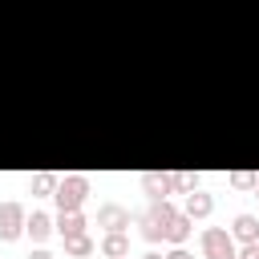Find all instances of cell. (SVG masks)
I'll use <instances>...</instances> for the list:
<instances>
[{
	"mask_svg": "<svg viewBox=\"0 0 259 259\" xmlns=\"http://www.w3.org/2000/svg\"><path fill=\"white\" fill-rule=\"evenodd\" d=\"M174 206L166 202V198H158L146 214H142V235L150 239V243H158V239H166V231H170V223H174Z\"/></svg>",
	"mask_w": 259,
	"mask_h": 259,
	"instance_id": "cell-1",
	"label": "cell"
},
{
	"mask_svg": "<svg viewBox=\"0 0 259 259\" xmlns=\"http://www.w3.org/2000/svg\"><path fill=\"white\" fill-rule=\"evenodd\" d=\"M85 194H89V178H85V174H69V178H61L57 190H53V198H57L61 210H77V206L85 202Z\"/></svg>",
	"mask_w": 259,
	"mask_h": 259,
	"instance_id": "cell-2",
	"label": "cell"
},
{
	"mask_svg": "<svg viewBox=\"0 0 259 259\" xmlns=\"http://www.w3.org/2000/svg\"><path fill=\"white\" fill-rule=\"evenodd\" d=\"M202 259H239L235 235L223 231V227H206L202 231Z\"/></svg>",
	"mask_w": 259,
	"mask_h": 259,
	"instance_id": "cell-3",
	"label": "cell"
},
{
	"mask_svg": "<svg viewBox=\"0 0 259 259\" xmlns=\"http://www.w3.org/2000/svg\"><path fill=\"white\" fill-rule=\"evenodd\" d=\"M24 206L20 202H4L0 206V239H16L20 231H24Z\"/></svg>",
	"mask_w": 259,
	"mask_h": 259,
	"instance_id": "cell-4",
	"label": "cell"
},
{
	"mask_svg": "<svg viewBox=\"0 0 259 259\" xmlns=\"http://www.w3.org/2000/svg\"><path fill=\"white\" fill-rule=\"evenodd\" d=\"M97 227H105V231H125V227H130V210L109 202V206L97 210Z\"/></svg>",
	"mask_w": 259,
	"mask_h": 259,
	"instance_id": "cell-5",
	"label": "cell"
},
{
	"mask_svg": "<svg viewBox=\"0 0 259 259\" xmlns=\"http://www.w3.org/2000/svg\"><path fill=\"white\" fill-rule=\"evenodd\" d=\"M210 206H214V198H210L206 190H190V194H186V214H190V219H206Z\"/></svg>",
	"mask_w": 259,
	"mask_h": 259,
	"instance_id": "cell-6",
	"label": "cell"
},
{
	"mask_svg": "<svg viewBox=\"0 0 259 259\" xmlns=\"http://www.w3.org/2000/svg\"><path fill=\"white\" fill-rule=\"evenodd\" d=\"M142 186H146V194L158 202V198L170 194V174H154V170H150V174H142Z\"/></svg>",
	"mask_w": 259,
	"mask_h": 259,
	"instance_id": "cell-7",
	"label": "cell"
},
{
	"mask_svg": "<svg viewBox=\"0 0 259 259\" xmlns=\"http://www.w3.org/2000/svg\"><path fill=\"white\" fill-rule=\"evenodd\" d=\"M24 231L32 235V243H45V239H49V231H53V219H49V214H40V210H32V214H28V223H24Z\"/></svg>",
	"mask_w": 259,
	"mask_h": 259,
	"instance_id": "cell-8",
	"label": "cell"
},
{
	"mask_svg": "<svg viewBox=\"0 0 259 259\" xmlns=\"http://www.w3.org/2000/svg\"><path fill=\"white\" fill-rule=\"evenodd\" d=\"M231 235L243 239V243H255V239H259V219H255V214H239L235 227H231Z\"/></svg>",
	"mask_w": 259,
	"mask_h": 259,
	"instance_id": "cell-9",
	"label": "cell"
},
{
	"mask_svg": "<svg viewBox=\"0 0 259 259\" xmlns=\"http://www.w3.org/2000/svg\"><path fill=\"white\" fill-rule=\"evenodd\" d=\"M101 251H105L109 259H117V255H130V239H125V231H109V235L101 239Z\"/></svg>",
	"mask_w": 259,
	"mask_h": 259,
	"instance_id": "cell-10",
	"label": "cell"
},
{
	"mask_svg": "<svg viewBox=\"0 0 259 259\" xmlns=\"http://www.w3.org/2000/svg\"><path fill=\"white\" fill-rule=\"evenodd\" d=\"M65 239H73V235H85V219H81V210H61V227H57Z\"/></svg>",
	"mask_w": 259,
	"mask_h": 259,
	"instance_id": "cell-11",
	"label": "cell"
},
{
	"mask_svg": "<svg viewBox=\"0 0 259 259\" xmlns=\"http://www.w3.org/2000/svg\"><path fill=\"white\" fill-rule=\"evenodd\" d=\"M190 223H194V219H190L186 210H182V214H174V223H170V231H166V239H170V243H182V239L190 235Z\"/></svg>",
	"mask_w": 259,
	"mask_h": 259,
	"instance_id": "cell-12",
	"label": "cell"
},
{
	"mask_svg": "<svg viewBox=\"0 0 259 259\" xmlns=\"http://www.w3.org/2000/svg\"><path fill=\"white\" fill-rule=\"evenodd\" d=\"M65 247H69V255L85 259V255L93 251V239H89V235H73V239H65Z\"/></svg>",
	"mask_w": 259,
	"mask_h": 259,
	"instance_id": "cell-13",
	"label": "cell"
},
{
	"mask_svg": "<svg viewBox=\"0 0 259 259\" xmlns=\"http://www.w3.org/2000/svg\"><path fill=\"white\" fill-rule=\"evenodd\" d=\"M194 186H198V174H170V190H186L190 194Z\"/></svg>",
	"mask_w": 259,
	"mask_h": 259,
	"instance_id": "cell-14",
	"label": "cell"
},
{
	"mask_svg": "<svg viewBox=\"0 0 259 259\" xmlns=\"http://www.w3.org/2000/svg\"><path fill=\"white\" fill-rule=\"evenodd\" d=\"M32 190H36V194L57 190V174H36V178H32Z\"/></svg>",
	"mask_w": 259,
	"mask_h": 259,
	"instance_id": "cell-15",
	"label": "cell"
},
{
	"mask_svg": "<svg viewBox=\"0 0 259 259\" xmlns=\"http://www.w3.org/2000/svg\"><path fill=\"white\" fill-rule=\"evenodd\" d=\"M231 182H235V186H243V190H251L259 178H255V174H247V170H239V174H231Z\"/></svg>",
	"mask_w": 259,
	"mask_h": 259,
	"instance_id": "cell-16",
	"label": "cell"
},
{
	"mask_svg": "<svg viewBox=\"0 0 259 259\" xmlns=\"http://www.w3.org/2000/svg\"><path fill=\"white\" fill-rule=\"evenodd\" d=\"M239 259H259V239H255V243H243V251H239Z\"/></svg>",
	"mask_w": 259,
	"mask_h": 259,
	"instance_id": "cell-17",
	"label": "cell"
},
{
	"mask_svg": "<svg viewBox=\"0 0 259 259\" xmlns=\"http://www.w3.org/2000/svg\"><path fill=\"white\" fill-rule=\"evenodd\" d=\"M166 259H194V255H190V251H182V247H174V251H170Z\"/></svg>",
	"mask_w": 259,
	"mask_h": 259,
	"instance_id": "cell-18",
	"label": "cell"
},
{
	"mask_svg": "<svg viewBox=\"0 0 259 259\" xmlns=\"http://www.w3.org/2000/svg\"><path fill=\"white\" fill-rule=\"evenodd\" d=\"M28 259H53V255H49V251H32Z\"/></svg>",
	"mask_w": 259,
	"mask_h": 259,
	"instance_id": "cell-19",
	"label": "cell"
},
{
	"mask_svg": "<svg viewBox=\"0 0 259 259\" xmlns=\"http://www.w3.org/2000/svg\"><path fill=\"white\" fill-rule=\"evenodd\" d=\"M142 259H162V255H158V251H150V255H142Z\"/></svg>",
	"mask_w": 259,
	"mask_h": 259,
	"instance_id": "cell-20",
	"label": "cell"
},
{
	"mask_svg": "<svg viewBox=\"0 0 259 259\" xmlns=\"http://www.w3.org/2000/svg\"><path fill=\"white\" fill-rule=\"evenodd\" d=\"M255 198H259V182H255Z\"/></svg>",
	"mask_w": 259,
	"mask_h": 259,
	"instance_id": "cell-21",
	"label": "cell"
},
{
	"mask_svg": "<svg viewBox=\"0 0 259 259\" xmlns=\"http://www.w3.org/2000/svg\"><path fill=\"white\" fill-rule=\"evenodd\" d=\"M117 259H130V255H117Z\"/></svg>",
	"mask_w": 259,
	"mask_h": 259,
	"instance_id": "cell-22",
	"label": "cell"
}]
</instances>
